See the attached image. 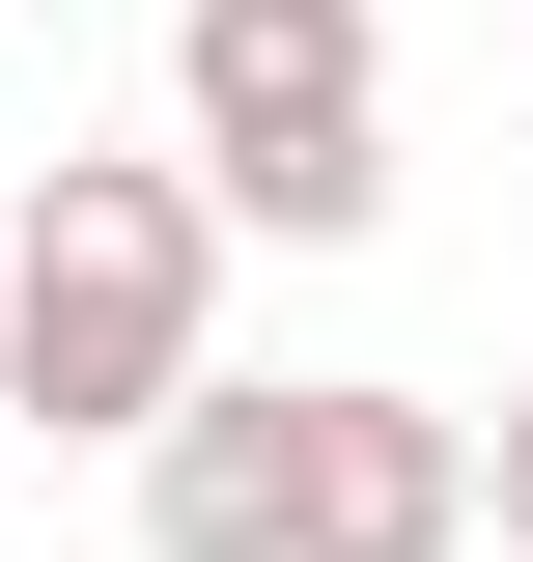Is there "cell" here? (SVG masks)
Returning <instances> with one entry per match:
<instances>
[{
	"instance_id": "cell-1",
	"label": "cell",
	"mask_w": 533,
	"mask_h": 562,
	"mask_svg": "<svg viewBox=\"0 0 533 562\" xmlns=\"http://www.w3.org/2000/svg\"><path fill=\"white\" fill-rule=\"evenodd\" d=\"M197 366H225V198L169 140H57V169L0 198V422L140 450Z\"/></svg>"
},
{
	"instance_id": "cell-2",
	"label": "cell",
	"mask_w": 533,
	"mask_h": 562,
	"mask_svg": "<svg viewBox=\"0 0 533 562\" xmlns=\"http://www.w3.org/2000/svg\"><path fill=\"white\" fill-rule=\"evenodd\" d=\"M281 140H394V29L365 0H169V169H281Z\"/></svg>"
},
{
	"instance_id": "cell-3",
	"label": "cell",
	"mask_w": 533,
	"mask_h": 562,
	"mask_svg": "<svg viewBox=\"0 0 533 562\" xmlns=\"http://www.w3.org/2000/svg\"><path fill=\"white\" fill-rule=\"evenodd\" d=\"M281 562H477V422L394 366H309L281 394Z\"/></svg>"
},
{
	"instance_id": "cell-4",
	"label": "cell",
	"mask_w": 533,
	"mask_h": 562,
	"mask_svg": "<svg viewBox=\"0 0 533 562\" xmlns=\"http://www.w3.org/2000/svg\"><path fill=\"white\" fill-rule=\"evenodd\" d=\"M281 394H309V366H281ZM281 394L197 366V394L140 422V562H281Z\"/></svg>"
},
{
	"instance_id": "cell-5",
	"label": "cell",
	"mask_w": 533,
	"mask_h": 562,
	"mask_svg": "<svg viewBox=\"0 0 533 562\" xmlns=\"http://www.w3.org/2000/svg\"><path fill=\"white\" fill-rule=\"evenodd\" d=\"M477 535H506V562H533V394H506V422H477Z\"/></svg>"
}]
</instances>
